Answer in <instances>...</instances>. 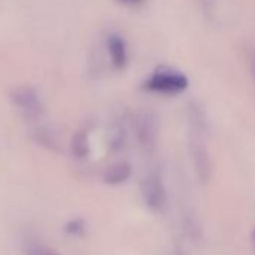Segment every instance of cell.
Instances as JSON below:
<instances>
[{"label":"cell","mask_w":255,"mask_h":255,"mask_svg":"<svg viewBox=\"0 0 255 255\" xmlns=\"http://www.w3.org/2000/svg\"><path fill=\"white\" fill-rule=\"evenodd\" d=\"M189 131H191V143L189 153L191 161L195 170V174L201 183H207L212 177V159L204 143L206 134V119L201 108L197 104H191L189 107Z\"/></svg>","instance_id":"6da1fadb"},{"label":"cell","mask_w":255,"mask_h":255,"mask_svg":"<svg viewBox=\"0 0 255 255\" xmlns=\"http://www.w3.org/2000/svg\"><path fill=\"white\" fill-rule=\"evenodd\" d=\"M66 233L72 234V236H80L84 233V222L81 219H74V221H69L65 227Z\"/></svg>","instance_id":"30bf717a"},{"label":"cell","mask_w":255,"mask_h":255,"mask_svg":"<svg viewBox=\"0 0 255 255\" xmlns=\"http://www.w3.org/2000/svg\"><path fill=\"white\" fill-rule=\"evenodd\" d=\"M120 2L128 3V5H138V3H141V2H143V0H120Z\"/></svg>","instance_id":"4fadbf2b"},{"label":"cell","mask_w":255,"mask_h":255,"mask_svg":"<svg viewBox=\"0 0 255 255\" xmlns=\"http://www.w3.org/2000/svg\"><path fill=\"white\" fill-rule=\"evenodd\" d=\"M27 255H59V254L42 245H30L27 248Z\"/></svg>","instance_id":"8fae6325"},{"label":"cell","mask_w":255,"mask_h":255,"mask_svg":"<svg viewBox=\"0 0 255 255\" xmlns=\"http://www.w3.org/2000/svg\"><path fill=\"white\" fill-rule=\"evenodd\" d=\"M33 140L39 146H44V147L51 149V150H59L57 137L50 129H47V128H38V129H35L33 131Z\"/></svg>","instance_id":"9c48e42d"},{"label":"cell","mask_w":255,"mask_h":255,"mask_svg":"<svg viewBox=\"0 0 255 255\" xmlns=\"http://www.w3.org/2000/svg\"><path fill=\"white\" fill-rule=\"evenodd\" d=\"M107 48H108V54L111 57L113 65L117 69H123L128 62V51H126V44L122 39V36H119L116 33L108 35Z\"/></svg>","instance_id":"8992f818"},{"label":"cell","mask_w":255,"mask_h":255,"mask_svg":"<svg viewBox=\"0 0 255 255\" xmlns=\"http://www.w3.org/2000/svg\"><path fill=\"white\" fill-rule=\"evenodd\" d=\"M71 150L72 155L78 159H83L89 156L90 153V143H89V132L87 129H78L71 141Z\"/></svg>","instance_id":"ba28073f"},{"label":"cell","mask_w":255,"mask_h":255,"mask_svg":"<svg viewBox=\"0 0 255 255\" xmlns=\"http://www.w3.org/2000/svg\"><path fill=\"white\" fill-rule=\"evenodd\" d=\"M201 2H203L206 6H209V5H212V3H213V0H201Z\"/></svg>","instance_id":"5bb4252c"},{"label":"cell","mask_w":255,"mask_h":255,"mask_svg":"<svg viewBox=\"0 0 255 255\" xmlns=\"http://www.w3.org/2000/svg\"><path fill=\"white\" fill-rule=\"evenodd\" d=\"M132 168L128 162H117L108 167L104 173V182L107 185H120L131 177Z\"/></svg>","instance_id":"52a82bcc"},{"label":"cell","mask_w":255,"mask_h":255,"mask_svg":"<svg viewBox=\"0 0 255 255\" xmlns=\"http://www.w3.org/2000/svg\"><path fill=\"white\" fill-rule=\"evenodd\" d=\"M248 62H249V68H251V72L255 78V48H252L249 51V56H248Z\"/></svg>","instance_id":"7c38bea8"},{"label":"cell","mask_w":255,"mask_h":255,"mask_svg":"<svg viewBox=\"0 0 255 255\" xmlns=\"http://www.w3.org/2000/svg\"><path fill=\"white\" fill-rule=\"evenodd\" d=\"M158 131H159L158 117L153 111H141L135 117V134L143 149L150 150L155 147Z\"/></svg>","instance_id":"277c9868"},{"label":"cell","mask_w":255,"mask_h":255,"mask_svg":"<svg viewBox=\"0 0 255 255\" xmlns=\"http://www.w3.org/2000/svg\"><path fill=\"white\" fill-rule=\"evenodd\" d=\"M141 195L149 209L161 212L167 201L165 188L158 173H149L141 182Z\"/></svg>","instance_id":"5b68a950"},{"label":"cell","mask_w":255,"mask_h":255,"mask_svg":"<svg viewBox=\"0 0 255 255\" xmlns=\"http://www.w3.org/2000/svg\"><path fill=\"white\" fill-rule=\"evenodd\" d=\"M252 242H254V248H255V230H254V233H252Z\"/></svg>","instance_id":"9a60e30c"},{"label":"cell","mask_w":255,"mask_h":255,"mask_svg":"<svg viewBox=\"0 0 255 255\" xmlns=\"http://www.w3.org/2000/svg\"><path fill=\"white\" fill-rule=\"evenodd\" d=\"M188 84L189 81L183 74L167 68H159L144 81V89L164 95H177L183 92Z\"/></svg>","instance_id":"3957f363"},{"label":"cell","mask_w":255,"mask_h":255,"mask_svg":"<svg viewBox=\"0 0 255 255\" xmlns=\"http://www.w3.org/2000/svg\"><path fill=\"white\" fill-rule=\"evenodd\" d=\"M11 102L15 110L29 122H38L45 113L42 98L32 86L15 87L11 92Z\"/></svg>","instance_id":"7a4b0ae2"}]
</instances>
